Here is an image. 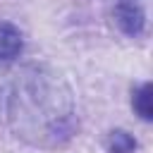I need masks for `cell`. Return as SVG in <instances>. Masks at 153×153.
Returning a JSON list of instances; mask_svg holds the SVG:
<instances>
[{
    "mask_svg": "<svg viewBox=\"0 0 153 153\" xmlns=\"http://www.w3.org/2000/svg\"><path fill=\"white\" fill-rule=\"evenodd\" d=\"M115 22L120 26L122 33L131 36V38H139L146 29V12H143V5L139 0H117L115 10Z\"/></svg>",
    "mask_w": 153,
    "mask_h": 153,
    "instance_id": "7a4b0ae2",
    "label": "cell"
},
{
    "mask_svg": "<svg viewBox=\"0 0 153 153\" xmlns=\"http://www.w3.org/2000/svg\"><path fill=\"white\" fill-rule=\"evenodd\" d=\"M105 146H108L110 153H134L136 151V139L124 129H115V131L108 134Z\"/></svg>",
    "mask_w": 153,
    "mask_h": 153,
    "instance_id": "5b68a950",
    "label": "cell"
},
{
    "mask_svg": "<svg viewBox=\"0 0 153 153\" xmlns=\"http://www.w3.org/2000/svg\"><path fill=\"white\" fill-rule=\"evenodd\" d=\"M24 48L22 33L12 24H0V62H12Z\"/></svg>",
    "mask_w": 153,
    "mask_h": 153,
    "instance_id": "3957f363",
    "label": "cell"
},
{
    "mask_svg": "<svg viewBox=\"0 0 153 153\" xmlns=\"http://www.w3.org/2000/svg\"><path fill=\"white\" fill-rule=\"evenodd\" d=\"M10 112L17 136L31 143H62L74 129L69 91L60 79L38 69L26 72L24 79L17 81L10 98Z\"/></svg>",
    "mask_w": 153,
    "mask_h": 153,
    "instance_id": "6da1fadb",
    "label": "cell"
},
{
    "mask_svg": "<svg viewBox=\"0 0 153 153\" xmlns=\"http://www.w3.org/2000/svg\"><path fill=\"white\" fill-rule=\"evenodd\" d=\"M151 100H153V86H151V81H143V84L134 91L131 105H134L136 115H139L141 120H146V122L153 120V105H151Z\"/></svg>",
    "mask_w": 153,
    "mask_h": 153,
    "instance_id": "277c9868",
    "label": "cell"
}]
</instances>
